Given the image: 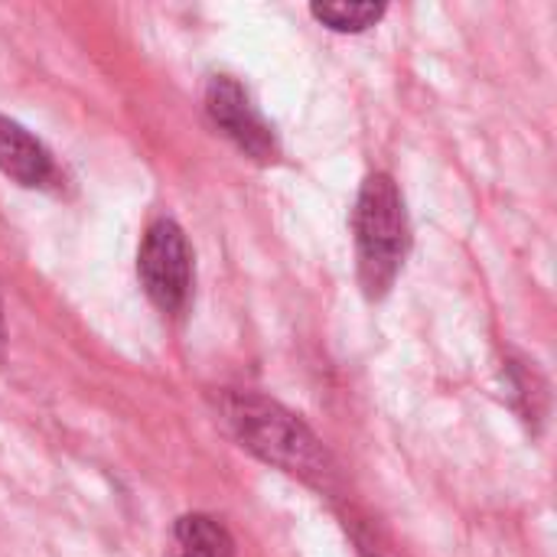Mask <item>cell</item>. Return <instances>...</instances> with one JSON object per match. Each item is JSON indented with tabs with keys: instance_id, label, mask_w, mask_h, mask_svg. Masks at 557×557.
<instances>
[{
	"instance_id": "6da1fadb",
	"label": "cell",
	"mask_w": 557,
	"mask_h": 557,
	"mask_svg": "<svg viewBox=\"0 0 557 557\" xmlns=\"http://www.w3.org/2000/svg\"><path fill=\"white\" fill-rule=\"evenodd\" d=\"M219 411L248 454L290 476H300L304 483L330 486L333 460L320 437L297 414L261 395H225Z\"/></svg>"
},
{
	"instance_id": "7a4b0ae2",
	"label": "cell",
	"mask_w": 557,
	"mask_h": 557,
	"mask_svg": "<svg viewBox=\"0 0 557 557\" xmlns=\"http://www.w3.org/2000/svg\"><path fill=\"white\" fill-rule=\"evenodd\" d=\"M356 251H359V281L369 297H382L408 255V219L405 202L392 176L372 173L356 199Z\"/></svg>"
},
{
	"instance_id": "3957f363",
	"label": "cell",
	"mask_w": 557,
	"mask_h": 557,
	"mask_svg": "<svg viewBox=\"0 0 557 557\" xmlns=\"http://www.w3.org/2000/svg\"><path fill=\"white\" fill-rule=\"evenodd\" d=\"M137 271H140L147 297L163 313H180L186 307L189 287H193V255L176 222L160 219L147 228Z\"/></svg>"
},
{
	"instance_id": "277c9868",
	"label": "cell",
	"mask_w": 557,
	"mask_h": 557,
	"mask_svg": "<svg viewBox=\"0 0 557 557\" xmlns=\"http://www.w3.org/2000/svg\"><path fill=\"white\" fill-rule=\"evenodd\" d=\"M206 108L212 114V121L255 160L271 163L277 153L274 134L271 127L261 121V114L255 111V104L248 101V91L228 78V75H215L206 85Z\"/></svg>"
},
{
	"instance_id": "5b68a950",
	"label": "cell",
	"mask_w": 557,
	"mask_h": 557,
	"mask_svg": "<svg viewBox=\"0 0 557 557\" xmlns=\"http://www.w3.org/2000/svg\"><path fill=\"white\" fill-rule=\"evenodd\" d=\"M0 173L20 186L42 189L55 180L52 153L16 121L0 114Z\"/></svg>"
},
{
	"instance_id": "8992f818",
	"label": "cell",
	"mask_w": 557,
	"mask_h": 557,
	"mask_svg": "<svg viewBox=\"0 0 557 557\" xmlns=\"http://www.w3.org/2000/svg\"><path fill=\"white\" fill-rule=\"evenodd\" d=\"M176 539L189 557H232V535L209 516H183L176 522Z\"/></svg>"
},
{
	"instance_id": "52a82bcc",
	"label": "cell",
	"mask_w": 557,
	"mask_h": 557,
	"mask_svg": "<svg viewBox=\"0 0 557 557\" xmlns=\"http://www.w3.org/2000/svg\"><path fill=\"white\" fill-rule=\"evenodd\" d=\"M310 13L336 33H362L385 16L382 3H313Z\"/></svg>"
},
{
	"instance_id": "ba28073f",
	"label": "cell",
	"mask_w": 557,
	"mask_h": 557,
	"mask_svg": "<svg viewBox=\"0 0 557 557\" xmlns=\"http://www.w3.org/2000/svg\"><path fill=\"white\" fill-rule=\"evenodd\" d=\"M0 349H3V317H0Z\"/></svg>"
}]
</instances>
